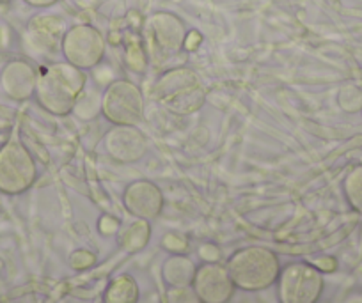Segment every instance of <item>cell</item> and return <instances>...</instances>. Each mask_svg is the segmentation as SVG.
<instances>
[{
  "mask_svg": "<svg viewBox=\"0 0 362 303\" xmlns=\"http://www.w3.org/2000/svg\"><path fill=\"white\" fill-rule=\"evenodd\" d=\"M25 4H29L30 8H37V9H45L50 8V6L57 4L59 0H23Z\"/></svg>",
  "mask_w": 362,
  "mask_h": 303,
  "instance_id": "cell-15",
  "label": "cell"
},
{
  "mask_svg": "<svg viewBox=\"0 0 362 303\" xmlns=\"http://www.w3.org/2000/svg\"><path fill=\"white\" fill-rule=\"evenodd\" d=\"M61 50L69 64L78 69H89L95 68L105 55V40L96 27L83 23L66 30Z\"/></svg>",
  "mask_w": 362,
  "mask_h": 303,
  "instance_id": "cell-6",
  "label": "cell"
},
{
  "mask_svg": "<svg viewBox=\"0 0 362 303\" xmlns=\"http://www.w3.org/2000/svg\"><path fill=\"white\" fill-rule=\"evenodd\" d=\"M346 303H362V296H354V298L348 299Z\"/></svg>",
  "mask_w": 362,
  "mask_h": 303,
  "instance_id": "cell-16",
  "label": "cell"
},
{
  "mask_svg": "<svg viewBox=\"0 0 362 303\" xmlns=\"http://www.w3.org/2000/svg\"><path fill=\"white\" fill-rule=\"evenodd\" d=\"M167 303H201L194 292L192 285L189 287H170L167 291Z\"/></svg>",
  "mask_w": 362,
  "mask_h": 303,
  "instance_id": "cell-14",
  "label": "cell"
},
{
  "mask_svg": "<svg viewBox=\"0 0 362 303\" xmlns=\"http://www.w3.org/2000/svg\"><path fill=\"white\" fill-rule=\"evenodd\" d=\"M185 25L173 13H155L144 23V47L156 62L167 61L185 47Z\"/></svg>",
  "mask_w": 362,
  "mask_h": 303,
  "instance_id": "cell-4",
  "label": "cell"
},
{
  "mask_svg": "<svg viewBox=\"0 0 362 303\" xmlns=\"http://www.w3.org/2000/svg\"><path fill=\"white\" fill-rule=\"evenodd\" d=\"M124 206L135 217L142 220H151L158 217L162 210V195L156 190L155 184L146 183V181L134 183L124 195Z\"/></svg>",
  "mask_w": 362,
  "mask_h": 303,
  "instance_id": "cell-10",
  "label": "cell"
},
{
  "mask_svg": "<svg viewBox=\"0 0 362 303\" xmlns=\"http://www.w3.org/2000/svg\"><path fill=\"white\" fill-rule=\"evenodd\" d=\"M236 289L261 291L276 284L281 273L279 257L264 246H245L236 250L226 264Z\"/></svg>",
  "mask_w": 362,
  "mask_h": 303,
  "instance_id": "cell-1",
  "label": "cell"
},
{
  "mask_svg": "<svg viewBox=\"0 0 362 303\" xmlns=\"http://www.w3.org/2000/svg\"><path fill=\"white\" fill-rule=\"evenodd\" d=\"M0 2H9V0H0Z\"/></svg>",
  "mask_w": 362,
  "mask_h": 303,
  "instance_id": "cell-17",
  "label": "cell"
},
{
  "mask_svg": "<svg viewBox=\"0 0 362 303\" xmlns=\"http://www.w3.org/2000/svg\"><path fill=\"white\" fill-rule=\"evenodd\" d=\"M279 303H318L325 289L320 268L309 263H290L277 277Z\"/></svg>",
  "mask_w": 362,
  "mask_h": 303,
  "instance_id": "cell-3",
  "label": "cell"
},
{
  "mask_svg": "<svg viewBox=\"0 0 362 303\" xmlns=\"http://www.w3.org/2000/svg\"><path fill=\"white\" fill-rule=\"evenodd\" d=\"M36 179V165L25 145L9 141L0 148V191L18 195L29 190Z\"/></svg>",
  "mask_w": 362,
  "mask_h": 303,
  "instance_id": "cell-5",
  "label": "cell"
},
{
  "mask_svg": "<svg viewBox=\"0 0 362 303\" xmlns=\"http://www.w3.org/2000/svg\"><path fill=\"white\" fill-rule=\"evenodd\" d=\"M192 289L201 303H228L235 295V284L228 268L210 261L196 268Z\"/></svg>",
  "mask_w": 362,
  "mask_h": 303,
  "instance_id": "cell-7",
  "label": "cell"
},
{
  "mask_svg": "<svg viewBox=\"0 0 362 303\" xmlns=\"http://www.w3.org/2000/svg\"><path fill=\"white\" fill-rule=\"evenodd\" d=\"M196 266L185 256H173L163 264V278L170 287H189L192 285Z\"/></svg>",
  "mask_w": 362,
  "mask_h": 303,
  "instance_id": "cell-11",
  "label": "cell"
},
{
  "mask_svg": "<svg viewBox=\"0 0 362 303\" xmlns=\"http://www.w3.org/2000/svg\"><path fill=\"white\" fill-rule=\"evenodd\" d=\"M343 191L351 210L362 215V163L355 165L343 181Z\"/></svg>",
  "mask_w": 362,
  "mask_h": 303,
  "instance_id": "cell-13",
  "label": "cell"
},
{
  "mask_svg": "<svg viewBox=\"0 0 362 303\" xmlns=\"http://www.w3.org/2000/svg\"><path fill=\"white\" fill-rule=\"evenodd\" d=\"M37 71L30 62L13 59L0 71V89L11 100L22 101L36 93Z\"/></svg>",
  "mask_w": 362,
  "mask_h": 303,
  "instance_id": "cell-9",
  "label": "cell"
},
{
  "mask_svg": "<svg viewBox=\"0 0 362 303\" xmlns=\"http://www.w3.org/2000/svg\"><path fill=\"white\" fill-rule=\"evenodd\" d=\"M139 296H141V291L135 278L130 275H119L105 289L103 303H137Z\"/></svg>",
  "mask_w": 362,
  "mask_h": 303,
  "instance_id": "cell-12",
  "label": "cell"
},
{
  "mask_svg": "<svg viewBox=\"0 0 362 303\" xmlns=\"http://www.w3.org/2000/svg\"><path fill=\"white\" fill-rule=\"evenodd\" d=\"M66 25L59 16L36 15L25 27V43L33 52L41 55H52L62 48Z\"/></svg>",
  "mask_w": 362,
  "mask_h": 303,
  "instance_id": "cell-8",
  "label": "cell"
},
{
  "mask_svg": "<svg viewBox=\"0 0 362 303\" xmlns=\"http://www.w3.org/2000/svg\"><path fill=\"white\" fill-rule=\"evenodd\" d=\"M86 82L82 69L66 62H54L37 71L36 96L41 105L50 112L61 114V105H73L75 94L80 93Z\"/></svg>",
  "mask_w": 362,
  "mask_h": 303,
  "instance_id": "cell-2",
  "label": "cell"
}]
</instances>
